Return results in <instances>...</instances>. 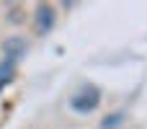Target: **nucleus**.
<instances>
[{"label": "nucleus", "instance_id": "nucleus-1", "mask_svg": "<svg viewBox=\"0 0 147 129\" xmlns=\"http://www.w3.org/2000/svg\"><path fill=\"white\" fill-rule=\"evenodd\" d=\"M101 88L98 85H93V83H83L75 93H72V98H70V109L75 111V114H80V116H88V114H93L98 106H101Z\"/></svg>", "mask_w": 147, "mask_h": 129}, {"label": "nucleus", "instance_id": "nucleus-2", "mask_svg": "<svg viewBox=\"0 0 147 129\" xmlns=\"http://www.w3.org/2000/svg\"><path fill=\"white\" fill-rule=\"evenodd\" d=\"M57 23V8L52 3H36L34 8V31L39 36H47Z\"/></svg>", "mask_w": 147, "mask_h": 129}, {"label": "nucleus", "instance_id": "nucleus-3", "mask_svg": "<svg viewBox=\"0 0 147 129\" xmlns=\"http://www.w3.org/2000/svg\"><path fill=\"white\" fill-rule=\"evenodd\" d=\"M26 54H28V41L23 36H8L3 41V59L18 65L21 59H26Z\"/></svg>", "mask_w": 147, "mask_h": 129}, {"label": "nucleus", "instance_id": "nucleus-4", "mask_svg": "<svg viewBox=\"0 0 147 129\" xmlns=\"http://www.w3.org/2000/svg\"><path fill=\"white\" fill-rule=\"evenodd\" d=\"M127 119H129V114L124 111V109H116V111H111V114H106L103 119H101V129H121L127 124Z\"/></svg>", "mask_w": 147, "mask_h": 129}, {"label": "nucleus", "instance_id": "nucleus-5", "mask_svg": "<svg viewBox=\"0 0 147 129\" xmlns=\"http://www.w3.org/2000/svg\"><path fill=\"white\" fill-rule=\"evenodd\" d=\"M13 78H16V65L8 62V59H3V62H0V91H3L5 85H10Z\"/></svg>", "mask_w": 147, "mask_h": 129}, {"label": "nucleus", "instance_id": "nucleus-6", "mask_svg": "<svg viewBox=\"0 0 147 129\" xmlns=\"http://www.w3.org/2000/svg\"><path fill=\"white\" fill-rule=\"evenodd\" d=\"M21 13H23V8H21V5H8V10H5V16H8V21H10V23H21V21H23V16H21Z\"/></svg>", "mask_w": 147, "mask_h": 129}]
</instances>
